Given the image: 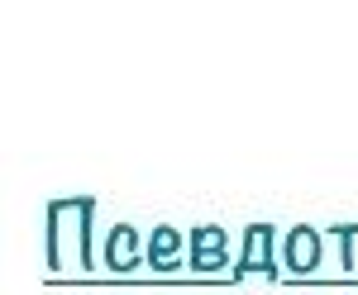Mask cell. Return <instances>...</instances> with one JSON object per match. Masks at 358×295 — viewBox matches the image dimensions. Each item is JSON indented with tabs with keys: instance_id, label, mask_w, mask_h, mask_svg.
I'll list each match as a JSON object with an SVG mask.
<instances>
[{
	"instance_id": "6da1fadb",
	"label": "cell",
	"mask_w": 358,
	"mask_h": 295,
	"mask_svg": "<svg viewBox=\"0 0 358 295\" xmlns=\"http://www.w3.org/2000/svg\"><path fill=\"white\" fill-rule=\"evenodd\" d=\"M91 219H96V200L91 195H67L48 205V267H62V239L77 234V262L96 267V248H91Z\"/></svg>"
},
{
	"instance_id": "7a4b0ae2",
	"label": "cell",
	"mask_w": 358,
	"mask_h": 295,
	"mask_svg": "<svg viewBox=\"0 0 358 295\" xmlns=\"http://www.w3.org/2000/svg\"><path fill=\"white\" fill-rule=\"evenodd\" d=\"M277 276V229L273 224H248L244 229V252L234 262V276Z\"/></svg>"
},
{
	"instance_id": "3957f363",
	"label": "cell",
	"mask_w": 358,
	"mask_h": 295,
	"mask_svg": "<svg viewBox=\"0 0 358 295\" xmlns=\"http://www.w3.org/2000/svg\"><path fill=\"white\" fill-rule=\"evenodd\" d=\"M192 252H187V267L201 271V276H210V271H224L229 267V234H224L220 224H196L192 234Z\"/></svg>"
},
{
	"instance_id": "277c9868",
	"label": "cell",
	"mask_w": 358,
	"mask_h": 295,
	"mask_svg": "<svg viewBox=\"0 0 358 295\" xmlns=\"http://www.w3.org/2000/svg\"><path fill=\"white\" fill-rule=\"evenodd\" d=\"M320 257H325V234H320V229L296 224V229L282 234V267H287V271L310 276V271L320 267Z\"/></svg>"
},
{
	"instance_id": "5b68a950",
	"label": "cell",
	"mask_w": 358,
	"mask_h": 295,
	"mask_svg": "<svg viewBox=\"0 0 358 295\" xmlns=\"http://www.w3.org/2000/svg\"><path fill=\"white\" fill-rule=\"evenodd\" d=\"M101 262H106L110 271H134L138 262H148V239L138 234L134 224H115L110 234H106Z\"/></svg>"
},
{
	"instance_id": "8992f818",
	"label": "cell",
	"mask_w": 358,
	"mask_h": 295,
	"mask_svg": "<svg viewBox=\"0 0 358 295\" xmlns=\"http://www.w3.org/2000/svg\"><path fill=\"white\" fill-rule=\"evenodd\" d=\"M187 248H192V243H187V234H182V229L158 224V229L148 234V267H153V271H177Z\"/></svg>"
},
{
	"instance_id": "52a82bcc",
	"label": "cell",
	"mask_w": 358,
	"mask_h": 295,
	"mask_svg": "<svg viewBox=\"0 0 358 295\" xmlns=\"http://www.w3.org/2000/svg\"><path fill=\"white\" fill-rule=\"evenodd\" d=\"M330 239H339V262H344V271H358V224H334Z\"/></svg>"
}]
</instances>
